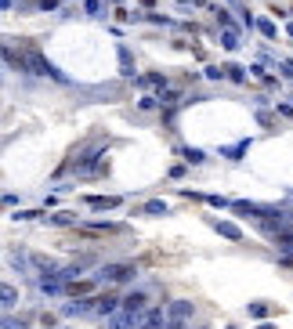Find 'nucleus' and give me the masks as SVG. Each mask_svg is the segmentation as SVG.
Returning a JSON list of instances; mask_svg holds the SVG:
<instances>
[{"mask_svg": "<svg viewBox=\"0 0 293 329\" xmlns=\"http://www.w3.org/2000/svg\"><path fill=\"white\" fill-rule=\"evenodd\" d=\"M134 264H105V268H102V278L105 282H130L134 278Z\"/></svg>", "mask_w": 293, "mask_h": 329, "instance_id": "f257e3e1", "label": "nucleus"}, {"mask_svg": "<svg viewBox=\"0 0 293 329\" xmlns=\"http://www.w3.org/2000/svg\"><path fill=\"white\" fill-rule=\"evenodd\" d=\"M145 300H148V296L134 290V293H127V296H123L120 304H123V311H130V315H142V311H145Z\"/></svg>", "mask_w": 293, "mask_h": 329, "instance_id": "f03ea898", "label": "nucleus"}, {"mask_svg": "<svg viewBox=\"0 0 293 329\" xmlns=\"http://www.w3.org/2000/svg\"><path fill=\"white\" fill-rule=\"evenodd\" d=\"M138 326V315H130V311H112L109 315V329H134Z\"/></svg>", "mask_w": 293, "mask_h": 329, "instance_id": "7ed1b4c3", "label": "nucleus"}, {"mask_svg": "<svg viewBox=\"0 0 293 329\" xmlns=\"http://www.w3.org/2000/svg\"><path fill=\"white\" fill-rule=\"evenodd\" d=\"M160 326H163V308L142 311V329H160Z\"/></svg>", "mask_w": 293, "mask_h": 329, "instance_id": "20e7f679", "label": "nucleus"}, {"mask_svg": "<svg viewBox=\"0 0 293 329\" xmlns=\"http://www.w3.org/2000/svg\"><path fill=\"white\" fill-rule=\"evenodd\" d=\"M214 228H218L224 239H232V242H239L242 239V232H239V224H232V221H214Z\"/></svg>", "mask_w": 293, "mask_h": 329, "instance_id": "39448f33", "label": "nucleus"}, {"mask_svg": "<svg viewBox=\"0 0 293 329\" xmlns=\"http://www.w3.org/2000/svg\"><path fill=\"white\" fill-rule=\"evenodd\" d=\"M275 246H279V254H282V257H293V232H279Z\"/></svg>", "mask_w": 293, "mask_h": 329, "instance_id": "423d86ee", "label": "nucleus"}, {"mask_svg": "<svg viewBox=\"0 0 293 329\" xmlns=\"http://www.w3.org/2000/svg\"><path fill=\"white\" fill-rule=\"evenodd\" d=\"M0 304H18V290H14V286H8V282H0Z\"/></svg>", "mask_w": 293, "mask_h": 329, "instance_id": "0eeeda50", "label": "nucleus"}, {"mask_svg": "<svg viewBox=\"0 0 293 329\" xmlns=\"http://www.w3.org/2000/svg\"><path fill=\"white\" fill-rule=\"evenodd\" d=\"M94 300H98V296H94ZM116 308H120V300H116V296H102V300L94 304V311H102V315H112Z\"/></svg>", "mask_w": 293, "mask_h": 329, "instance_id": "6e6552de", "label": "nucleus"}, {"mask_svg": "<svg viewBox=\"0 0 293 329\" xmlns=\"http://www.w3.org/2000/svg\"><path fill=\"white\" fill-rule=\"evenodd\" d=\"M87 202H90L94 210H116V206H120V199H102V196H90Z\"/></svg>", "mask_w": 293, "mask_h": 329, "instance_id": "1a4fd4ad", "label": "nucleus"}, {"mask_svg": "<svg viewBox=\"0 0 293 329\" xmlns=\"http://www.w3.org/2000/svg\"><path fill=\"white\" fill-rule=\"evenodd\" d=\"M170 315H174V318H188V315H192V304H188V300H174V304H170Z\"/></svg>", "mask_w": 293, "mask_h": 329, "instance_id": "9d476101", "label": "nucleus"}, {"mask_svg": "<svg viewBox=\"0 0 293 329\" xmlns=\"http://www.w3.org/2000/svg\"><path fill=\"white\" fill-rule=\"evenodd\" d=\"M120 66H123V69H120L123 76H134V62H130V51H127V47H120Z\"/></svg>", "mask_w": 293, "mask_h": 329, "instance_id": "9b49d317", "label": "nucleus"}, {"mask_svg": "<svg viewBox=\"0 0 293 329\" xmlns=\"http://www.w3.org/2000/svg\"><path fill=\"white\" fill-rule=\"evenodd\" d=\"M221 44L228 47V51H236V47L242 44V40H239V29H224V40H221Z\"/></svg>", "mask_w": 293, "mask_h": 329, "instance_id": "f8f14e48", "label": "nucleus"}, {"mask_svg": "<svg viewBox=\"0 0 293 329\" xmlns=\"http://www.w3.org/2000/svg\"><path fill=\"white\" fill-rule=\"evenodd\" d=\"M181 156H184L188 163H203V160H206V152H203V148H181Z\"/></svg>", "mask_w": 293, "mask_h": 329, "instance_id": "ddd939ff", "label": "nucleus"}, {"mask_svg": "<svg viewBox=\"0 0 293 329\" xmlns=\"http://www.w3.org/2000/svg\"><path fill=\"white\" fill-rule=\"evenodd\" d=\"M138 84H142V87H160V84H163V76H160V72H148V76H142Z\"/></svg>", "mask_w": 293, "mask_h": 329, "instance_id": "4468645a", "label": "nucleus"}, {"mask_svg": "<svg viewBox=\"0 0 293 329\" xmlns=\"http://www.w3.org/2000/svg\"><path fill=\"white\" fill-rule=\"evenodd\" d=\"M224 69H228V80H236V84H242V80H246L242 66H224Z\"/></svg>", "mask_w": 293, "mask_h": 329, "instance_id": "2eb2a0df", "label": "nucleus"}, {"mask_svg": "<svg viewBox=\"0 0 293 329\" xmlns=\"http://www.w3.org/2000/svg\"><path fill=\"white\" fill-rule=\"evenodd\" d=\"M145 214H148V217H163V214H166V202H148Z\"/></svg>", "mask_w": 293, "mask_h": 329, "instance_id": "dca6fc26", "label": "nucleus"}, {"mask_svg": "<svg viewBox=\"0 0 293 329\" xmlns=\"http://www.w3.org/2000/svg\"><path fill=\"white\" fill-rule=\"evenodd\" d=\"M246 148H250V141H239V145H236V148H228V160H239V156H242Z\"/></svg>", "mask_w": 293, "mask_h": 329, "instance_id": "f3484780", "label": "nucleus"}, {"mask_svg": "<svg viewBox=\"0 0 293 329\" xmlns=\"http://www.w3.org/2000/svg\"><path fill=\"white\" fill-rule=\"evenodd\" d=\"M250 315H254V318H264L268 308H264V304H250Z\"/></svg>", "mask_w": 293, "mask_h": 329, "instance_id": "a211bd4d", "label": "nucleus"}, {"mask_svg": "<svg viewBox=\"0 0 293 329\" xmlns=\"http://www.w3.org/2000/svg\"><path fill=\"white\" fill-rule=\"evenodd\" d=\"M87 14H102V0H87Z\"/></svg>", "mask_w": 293, "mask_h": 329, "instance_id": "6ab92c4d", "label": "nucleus"}, {"mask_svg": "<svg viewBox=\"0 0 293 329\" xmlns=\"http://www.w3.org/2000/svg\"><path fill=\"white\" fill-rule=\"evenodd\" d=\"M257 29H260L264 36H275V26H272V22H257Z\"/></svg>", "mask_w": 293, "mask_h": 329, "instance_id": "aec40b11", "label": "nucleus"}, {"mask_svg": "<svg viewBox=\"0 0 293 329\" xmlns=\"http://www.w3.org/2000/svg\"><path fill=\"white\" fill-rule=\"evenodd\" d=\"M0 329H22V322H11V318H0Z\"/></svg>", "mask_w": 293, "mask_h": 329, "instance_id": "412c9836", "label": "nucleus"}, {"mask_svg": "<svg viewBox=\"0 0 293 329\" xmlns=\"http://www.w3.org/2000/svg\"><path fill=\"white\" fill-rule=\"evenodd\" d=\"M282 72H286V76H293V62H286V66H282Z\"/></svg>", "mask_w": 293, "mask_h": 329, "instance_id": "4be33fe9", "label": "nucleus"}, {"mask_svg": "<svg viewBox=\"0 0 293 329\" xmlns=\"http://www.w3.org/2000/svg\"><path fill=\"white\" fill-rule=\"evenodd\" d=\"M11 8V0H0V11H8Z\"/></svg>", "mask_w": 293, "mask_h": 329, "instance_id": "5701e85b", "label": "nucleus"}, {"mask_svg": "<svg viewBox=\"0 0 293 329\" xmlns=\"http://www.w3.org/2000/svg\"><path fill=\"white\" fill-rule=\"evenodd\" d=\"M178 4H192V0H178Z\"/></svg>", "mask_w": 293, "mask_h": 329, "instance_id": "b1692460", "label": "nucleus"}]
</instances>
